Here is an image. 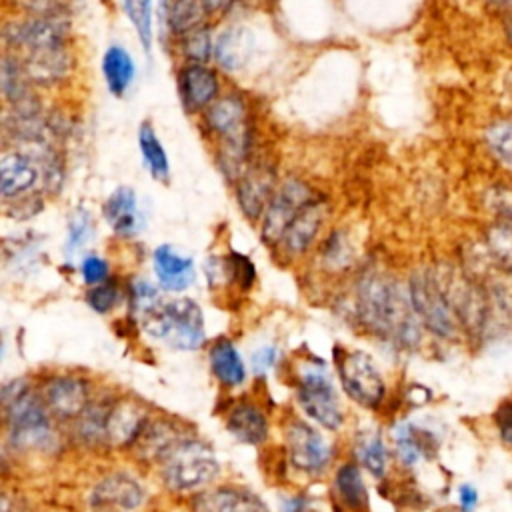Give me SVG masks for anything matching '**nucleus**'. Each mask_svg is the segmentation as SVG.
Returning <instances> with one entry per match:
<instances>
[{"instance_id":"obj_1","label":"nucleus","mask_w":512,"mask_h":512,"mask_svg":"<svg viewBox=\"0 0 512 512\" xmlns=\"http://www.w3.org/2000/svg\"><path fill=\"white\" fill-rule=\"evenodd\" d=\"M0 434L10 456L48 458L68 442L66 428L50 416L30 376L0 384Z\"/></svg>"},{"instance_id":"obj_2","label":"nucleus","mask_w":512,"mask_h":512,"mask_svg":"<svg viewBox=\"0 0 512 512\" xmlns=\"http://www.w3.org/2000/svg\"><path fill=\"white\" fill-rule=\"evenodd\" d=\"M356 316L360 324L384 342L414 348L420 342V322L408 292L386 274H364L356 286Z\"/></svg>"},{"instance_id":"obj_3","label":"nucleus","mask_w":512,"mask_h":512,"mask_svg":"<svg viewBox=\"0 0 512 512\" xmlns=\"http://www.w3.org/2000/svg\"><path fill=\"white\" fill-rule=\"evenodd\" d=\"M204 124L218 140V168L230 182H234L252 160V124L246 100L232 92L218 96L204 110Z\"/></svg>"},{"instance_id":"obj_4","label":"nucleus","mask_w":512,"mask_h":512,"mask_svg":"<svg viewBox=\"0 0 512 512\" xmlns=\"http://www.w3.org/2000/svg\"><path fill=\"white\" fill-rule=\"evenodd\" d=\"M156 474L172 494H196L218 478L220 462L208 442L192 430L182 434L154 464Z\"/></svg>"},{"instance_id":"obj_5","label":"nucleus","mask_w":512,"mask_h":512,"mask_svg":"<svg viewBox=\"0 0 512 512\" xmlns=\"http://www.w3.org/2000/svg\"><path fill=\"white\" fill-rule=\"evenodd\" d=\"M138 324L146 336L178 352H194L206 344L204 312L186 296L162 298L138 318Z\"/></svg>"},{"instance_id":"obj_6","label":"nucleus","mask_w":512,"mask_h":512,"mask_svg":"<svg viewBox=\"0 0 512 512\" xmlns=\"http://www.w3.org/2000/svg\"><path fill=\"white\" fill-rule=\"evenodd\" d=\"M294 396L296 404L312 424L328 432H336L344 426V408L322 360L310 358L298 364Z\"/></svg>"},{"instance_id":"obj_7","label":"nucleus","mask_w":512,"mask_h":512,"mask_svg":"<svg viewBox=\"0 0 512 512\" xmlns=\"http://www.w3.org/2000/svg\"><path fill=\"white\" fill-rule=\"evenodd\" d=\"M406 292L420 326L442 340H452L458 336L460 324L444 292V286L434 272L420 270L412 274Z\"/></svg>"},{"instance_id":"obj_8","label":"nucleus","mask_w":512,"mask_h":512,"mask_svg":"<svg viewBox=\"0 0 512 512\" xmlns=\"http://www.w3.org/2000/svg\"><path fill=\"white\" fill-rule=\"evenodd\" d=\"M36 388L50 416L64 428L84 412L98 392L90 376L72 370L46 372L36 380Z\"/></svg>"},{"instance_id":"obj_9","label":"nucleus","mask_w":512,"mask_h":512,"mask_svg":"<svg viewBox=\"0 0 512 512\" xmlns=\"http://www.w3.org/2000/svg\"><path fill=\"white\" fill-rule=\"evenodd\" d=\"M336 374L344 394L364 408H380L386 398V382L376 360L364 350L336 354Z\"/></svg>"},{"instance_id":"obj_10","label":"nucleus","mask_w":512,"mask_h":512,"mask_svg":"<svg viewBox=\"0 0 512 512\" xmlns=\"http://www.w3.org/2000/svg\"><path fill=\"white\" fill-rule=\"evenodd\" d=\"M288 464L302 476L316 478L324 474L334 458V448L326 436L302 418H290L284 426Z\"/></svg>"},{"instance_id":"obj_11","label":"nucleus","mask_w":512,"mask_h":512,"mask_svg":"<svg viewBox=\"0 0 512 512\" xmlns=\"http://www.w3.org/2000/svg\"><path fill=\"white\" fill-rule=\"evenodd\" d=\"M152 410L130 394H112L104 422V454H130Z\"/></svg>"},{"instance_id":"obj_12","label":"nucleus","mask_w":512,"mask_h":512,"mask_svg":"<svg viewBox=\"0 0 512 512\" xmlns=\"http://www.w3.org/2000/svg\"><path fill=\"white\" fill-rule=\"evenodd\" d=\"M86 500L92 512H140L148 502V488L134 472L116 468L90 486Z\"/></svg>"},{"instance_id":"obj_13","label":"nucleus","mask_w":512,"mask_h":512,"mask_svg":"<svg viewBox=\"0 0 512 512\" xmlns=\"http://www.w3.org/2000/svg\"><path fill=\"white\" fill-rule=\"evenodd\" d=\"M318 192L302 182L300 178H286L284 182H278L264 214H262V224H260V236L262 240L276 248L284 230L288 224L294 220V216L316 196Z\"/></svg>"},{"instance_id":"obj_14","label":"nucleus","mask_w":512,"mask_h":512,"mask_svg":"<svg viewBox=\"0 0 512 512\" xmlns=\"http://www.w3.org/2000/svg\"><path fill=\"white\" fill-rule=\"evenodd\" d=\"M276 186V168L266 160H250V164L234 180L236 202L240 212L248 220H260Z\"/></svg>"},{"instance_id":"obj_15","label":"nucleus","mask_w":512,"mask_h":512,"mask_svg":"<svg viewBox=\"0 0 512 512\" xmlns=\"http://www.w3.org/2000/svg\"><path fill=\"white\" fill-rule=\"evenodd\" d=\"M326 216H328V202L324 196L316 194L288 224L276 248H280V252L288 258H298L306 254L312 248L314 240L318 238Z\"/></svg>"},{"instance_id":"obj_16","label":"nucleus","mask_w":512,"mask_h":512,"mask_svg":"<svg viewBox=\"0 0 512 512\" xmlns=\"http://www.w3.org/2000/svg\"><path fill=\"white\" fill-rule=\"evenodd\" d=\"M192 512H270L268 504L252 490L242 486H208L190 500Z\"/></svg>"},{"instance_id":"obj_17","label":"nucleus","mask_w":512,"mask_h":512,"mask_svg":"<svg viewBox=\"0 0 512 512\" xmlns=\"http://www.w3.org/2000/svg\"><path fill=\"white\" fill-rule=\"evenodd\" d=\"M180 102L188 112H204L220 94V78L208 64H184L178 72Z\"/></svg>"},{"instance_id":"obj_18","label":"nucleus","mask_w":512,"mask_h":512,"mask_svg":"<svg viewBox=\"0 0 512 512\" xmlns=\"http://www.w3.org/2000/svg\"><path fill=\"white\" fill-rule=\"evenodd\" d=\"M152 268L156 282L166 292H184L196 280V266L194 260L182 252H178L170 244L156 246L152 254Z\"/></svg>"},{"instance_id":"obj_19","label":"nucleus","mask_w":512,"mask_h":512,"mask_svg":"<svg viewBox=\"0 0 512 512\" xmlns=\"http://www.w3.org/2000/svg\"><path fill=\"white\" fill-rule=\"evenodd\" d=\"M228 434L248 446H260L268 440L270 422L266 412L250 400H238L230 406L224 418Z\"/></svg>"},{"instance_id":"obj_20","label":"nucleus","mask_w":512,"mask_h":512,"mask_svg":"<svg viewBox=\"0 0 512 512\" xmlns=\"http://www.w3.org/2000/svg\"><path fill=\"white\" fill-rule=\"evenodd\" d=\"M6 36L10 42L26 48L28 52H42L64 48L66 28L60 20L52 16H36L32 20L12 26Z\"/></svg>"},{"instance_id":"obj_21","label":"nucleus","mask_w":512,"mask_h":512,"mask_svg":"<svg viewBox=\"0 0 512 512\" xmlns=\"http://www.w3.org/2000/svg\"><path fill=\"white\" fill-rule=\"evenodd\" d=\"M102 214L116 236L130 238L144 228V216L138 208L136 192L130 186H118L106 198Z\"/></svg>"},{"instance_id":"obj_22","label":"nucleus","mask_w":512,"mask_h":512,"mask_svg":"<svg viewBox=\"0 0 512 512\" xmlns=\"http://www.w3.org/2000/svg\"><path fill=\"white\" fill-rule=\"evenodd\" d=\"M208 366L212 376L224 388H240L248 378L242 354L230 338H218L210 344Z\"/></svg>"},{"instance_id":"obj_23","label":"nucleus","mask_w":512,"mask_h":512,"mask_svg":"<svg viewBox=\"0 0 512 512\" xmlns=\"http://www.w3.org/2000/svg\"><path fill=\"white\" fill-rule=\"evenodd\" d=\"M254 52V36L244 26H230L214 40L212 58L228 72L242 70Z\"/></svg>"},{"instance_id":"obj_24","label":"nucleus","mask_w":512,"mask_h":512,"mask_svg":"<svg viewBox=\"0 0 512 512\" xmlns=\"http://www.w3.org/2000/svg\"><path fill=\"white\" fill-rule=\"evenodd\" d=\"M38 182L34 160L22 152H6L0 156V196H20Z\"/></svg>"},{"instance_id":"obj_25","label":"nucleus","mask_w":512,"mask_h":512,"mask_svg":"<svg viewBox=\"0 0 512 512\" xmlns=\"http://www.w3.org/2000/svg\"><path fill=\"white\" fill-rule=\"evenodd\" d=\"M334 492L348 512H370V494L362 468L356 462H344L336 468Z\"/></svg>"},{"instance_id":"obj_26","label":"nucleus","mask_w":512,"mask_h":512,"mask_svg":"<svg viewBox=\"0 0 512 512\" xmlns=\"http://www.w3.org/2000/svg\"><path fill=\"white\" fill-rule=\"evenodd\" d=\"M392 438H394L396 458L406 468L416 466L422 458H426L434 450L430 432L418 428L412 422L396 424L392 430Z\"/></svg>"},{"instance_id":"obj_27","label":"nucleus","mask_w":512,"mask_h":512,"mask_svg":"<svg viewBox=\"0 0 512 512\" xmlns=\"http://www.w3.org/2000/svg\"><path fill=\"white\" fill-rule=\"evenodd\" d=\"M102 74L110 94L124 96L132 86L134 74H136V66L130 52H126L118 44L110 46L102 58Z\"/></svg>"},{"instance_id":"obj_28","label":"nucleus","mask_w":512,"mask_h":512,"mask_svg":"<svg viewBox=\"0 0 512 512\" xmlns=\"http://www.w3.org/2000/svg\"><path fill=\"white\" fill-rule=\"evenodd\" d=\"M354 452H356V464L362 470H366L374 478H384V474L388 470L390 452H388V446L378 430L358 434Z\"/></svg>"},{"instance_id":"obj_29","label":"nucleus","mask_w":512,"mask_h":512,"mask_svg":"<svg viewBox=\"0 0 512 512\" xmlns=\"http://www.w3.org/2000/svg\"><path fill=\"white\" fill-rule=\"evenodd\" d=\"M138 148L150 176L158 182H166L170 178V160L150 122H142L138 128Z\"/></svg>"},{"instance_id":"obj_30","label":"nucleus","mask_w":512,"mask_h":512,"mask_svg":"<svg viewBox=\"0 0 512 512\" xmlns=\"http://www.w3.org/2000/svg\"><path fill=\"white\" fill-rule=\"evenodd\" d=\"M208 16L202 0H172L168 6V28L180 38L190 30L204 26Z\"/></svg>"},{"instance_id":"obj_31","label":"nucleus","mask_w":512,"mask_h":512,"mask_svg":"<svg viewBox=\"0 0 512 512\" xmlns=\"http://www.w3.org/2000/svg\"><path fill=\"white\" fill-rule=\"evenodd\" d=\"M488 256L508 276H512V222L500 220L486 230Z\"/></svg>"},{"instance_id":"obj_32","label":"nucleus","mask_w":512,"mask_h":512,"mask_svg":"<svg viewBox=\"0 0 512 512\" xmlns=\"http://www.w3.org/2000/svg\"><path fill=\"white\" fill-rule=\"evenodd\" d=\"M354 248L342 230H332L320 246V260L326 270H344L352 264Z\"/></svg>"},{"instance_id":"obj_33","label":"nucleus","mask_w":512,"mask_h":512,"mask_svg":"<svg viewBox=\"0 0 512 512\" xmlns=\"http://www.w3.org/2000/svg\"><path fill=\"white\" fill-rule=\"evenodd\" d=\"M256 280L254 262L238 252H232L226 258H220V282L238 286L240 290H250Z\"/></svg>"},{"instance_id":"obj_34","label":"nucleus","mask_w":512,"mask_h":512,"mask_svg":"<svg viewBox=\"0 0 512 512\" xmlns=\"http://www.w3.org/2000/svg\"><path fill=\"white\" fill-rule=\"evenodd\" d=\"M484 142L498 162L512 168V118H500L488 124Z\"/></svg>"},{"instance_id":"obj_35","label":"nucleus","mask_w":512,"mask_h":512,"mask_svg":"<svg viewBox=\"0 0 512 512\" xmlns=\"http://www.w3.org/2000/svg\"><path fill=\"white\" fill-rule=\"evenodd\" d=\"M180 50L188 62L206 64L212 58V50H214L210 26L204 24V26L194 28L188 34L180 36Z\"/></svg>"},{"instance_id":"obj_36","label":"nucleus","mask_w":512,"mask_h":512,"mask_svg":"<svg viewBox=\"0 0 512 512\" xmlns=\"http://www.w3.org/2000/svg\"><path fill=\"white\" fill-rule=\"evenodd\" d=\"M124 298H126V290L112 278L102 282V284L90 286V290L84 296L88 308L96 314H110L112 310H116V306Z\"/></svg>"},{"instance_id":"obj_37","label":"nucleus","mask_w":512,"mask_h":512,"mask_svg":"<svg viewBox=\"0 0 512 512\" xmlns=\"http://www.w3.org/2000/svg\"><path fill=\"white\" fill-rule=\"evenodd\" d=\"M94 236V224L92 216L84 208H76L68 218V234H66V256L72 258L76 252H80Z\"/></svg>"},{"instance_id":"obj_38","label":"nucleus","mask_w":512,"mask_h":512,"mask_svg":"<svg viewBox=\"0 0 512 512\" xmlns=\"http://www.w3.org/2000/svg\"><path fill=\"white\" fill-rule=\"evenodd\" d=\"M124 14L128 16L138 40L146 52L152 48V0H124Z\"/></svg>"},{"instance_id":"obj_39","label":"nucleus","mask_w":512,"mask_h":512,"mask_svg":"<svg viewBox=\"0 0 512 512\" xmlns=\"http://www.w3.org/2000/svg\"><path fill=\"white\" fill-rule=\"evenodd\" d=\"M126 300L130 304L132 314L136 318H140L144 312L154 308L162 300V296H160L158 288L154 284H150L148 280H136L126 288Z\"/></svg>"},{"instance_id":"obj_40","label":"nucleus","mask_w":512,"mask_h":512,"mask_svg":"<svg viewBox=\"0 0 512 512\" xmlns=\"http://www.w3.org/2000/svg\"><path fill=\"white\" fill-rule=\"evenodd\" d=\"M80 274H82L84 284L96 286V284H102V282L110 280V266L104 258H100L96 254H90L80 262Z\"/></svg>"},{"instance_id":"obj_41","label":"nucleus","mask_w":512,"mask_h":512,"mask_svg":"<svg viewBox=\"0 0 512 512\" xmlns=\"http://www.w3.org/2000/svg\"><path fill=\"white\" fill-rule=\"evenodd\" d=\"M278 356H280V352H278V348H276L274 344H264V346L256 348V350L252 352V356H250V368H252V372H254L256 376L268 374V372L276 366Z\"/></svg>"},{"instance_id":"obj_42","label":"nucleus","mask_w":512,"mask_h":512,"mask_svg":"<svg viewBox=\"0 0 512 512\" xmlns=\"http://www.w3.org/2000/svg\"><path fill=\"white\" fill-rule=\"evenodd\" d=\"M494 422H496L502 442L512 448V398H508L500 404V408L494 414Z\"/></svg>"},{"instance_id":"obj_43","label":"nucleus","mask_w":512,"mask_h":512,"mask_svg":"<svg viewBox=\"0 0 512 512\" xmlns=\"http://www.w3.org/2000/svg\"><path fill=\"white\" fill-rule=\"evenodd\" d=\"M310 498L306 494H290L278 500V512H308Z\"/></svg>"},{"instance_id":"obj_44","label":"nucleus","mask_w":512,"mask_h":512,"mask_svg":"<svg viewBox=\"0 0 512 512\" xmlns=\"http://www.w3.org/2000/svg\"><path fill=\"white\" fill-rule=\"evenodd\" d=\"M458 506L460 512H474L478 506V490L472 484L458 486Z\"/></svg>"},{"instance_id":"obj_45","label":"nucleus","mask_w":512,"mask_h":512,"mask_svg":"<svg viewBox=\"0 0 512 512\" xmlns=\"http://www.w3.org/2000/svg\"><path fill=\"white\" fill-rule=\"evenodd\" d=\"M0 512H24V508L18 502L16 494H12L4 486H0Z\"/></svg>"},{"instance_id":"obj_46","label":"nucleus","mask_w":512,"mask_h":512,"mask_svg":"<svg viewBox=\"0 0 512 512\" xmlns=\"http://www.w3.org/2000/svg\"><path fill=\"white\" fill-rule=\"evenodd\" d=\"M10 452H8V448L4 446V442H2V438H0V480L2 478H6V474L10 472Z\"/></svg>"},{"instance_id":"obj_47","label":"nucleus","mask_w":512,"mask_h":512,"mask_svg":"<svg viewBox=\"0 0 512 512\" xmlns=\"http://www.w3.org/2000/svg\"><path fill=\"white\" fill-rule=\"evenodd\" d=\"M228 2H230V0H202V4H204V8H206V12H208V14H216V12H220L222 8H226V6H228Z\"/></svg>"},{"instance_id":"obj_48","label":"nucleus","mask_w":512,"mask_h":512,"mask_svg":"<svg viewBox=\"0 0 512 512\" xmlns=\"http://www.w3.org/2000/svg\"><path fill=\"white\" fill-rule=\"evenodd\" d=\"M488 6L492 8H500L504 12H510L512 10V0H484Z\"/></svg>"},{"instance_id":"obj_49","label":"nucleus","mask_w":512,"mask_h":512,"mask_svg":"<svg viewBox=\"0 0 512 512\" xmlns=\"http://www.w3.org/2000/svg\"><path fill=\"white\" fill-rule=\"evenodd\" d=\"M504 36H506L508 44L512 46V10L506 12V18H504Z\"/></svg>"},{"instance_id":"obj_50","label":"nucleus","mask_w":512,"mask_h":512,"mask_svg":"<svg viewBox=\"0 0 512 512\" xmlns=\"http://www.w3.org/2000/svg\"><path fill=\"white\" fill-rule=\"evenodd\" d=\"M4 354H6V346H4V340H2V336H0V364H2V360H4Z\"/></svg>"}]
</instances>
